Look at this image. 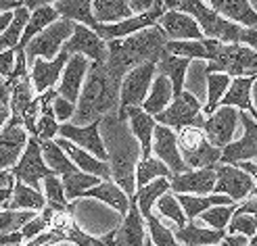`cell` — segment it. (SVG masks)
<instances>
[{"label":"cell","mask_w":257,"mask_h":246,"mask_svg":"<svg viewBox=\"0 0 257 246\" xmlns=\"http://www.w3.org/2000/svg\"><path fill=\"white\" fill-rule=\"evenodd\" d=\"M36 215L38 213L34 211H11V209L0 211V236L21 231V227L25 223H30Z\"/></svg>","instance_id":"obj_42"},{"label":"cell","mask_w":257,"mask_h":246,"mask_svg":"<svg viewBox=\"0 0 257 246\" xmlns=\"http://www.w3.org/2000/svg\"><path fill=\"white\" fill-rule=\"evenodd\" d=\"M165 44H168V38H165L159 25L138 32L134 36H127L123 40L107 42V50H109L107 67L115 77L123 80L125 73H130L140 65L151 61L157 63L161 53L165 50Z\"/></svg>","instance_id":"obj_3"},{"label":"cell","mask_w":257,"mask_h":246,"mask_svg":"<svg viewBox=\"0 0 257 246\" xmlns=\"http://www.w3.org/2000/svg\"><path fill=\"white\" fill-rule=\"evenodd\" d=\"M172 171L165 167L159 159L155 157H151V159H145V161H140L138 167H136V190L140 188H145L149 186L151 182H155V179H172Z\"/></svg>","instance_id":"obj_40"},{"label":"cell","mask_w":257,"mask_h":246,"mask_svg":"<svg viewBox=\"0 0 257 246\" xmlns=\"http://www.w3.org/2000/svg\"><path fill=\"white\" fill-rule=\"evenodd\" d=\"M61 19V15L55 11V7H53V3H46L44 7H40V9H36V11H32V15H30V21H28V28H25V32H23V38H21V42H19V46L15 48V50H25V46H28L36 36H40L46 28H50L53 23H57Z\"/></svg>","instance_id":"obj_32"},{"label":"cell","mask_w":257,"mask_h":246,"mask_svg":"<svg viewBox=\"0 0 257 246\" xmlns=\"http://www.w3.org/2000/svg\"><path fill=\"white\" fill-rule=\"evenodd\" d=\"M115 234H117V229H111L109 234L98 236V240H96L94 246H115Z\"/></svg>","instance_id":"obj_57"},{"label":"cell","mask_w":257,"mask_h":246,"mask_svg":"<svg viewBox=\"0 0 257 246\" xmlns=\"http://www.w3.org/2000/svg\"><path fill=\"white\" fill-rule=\"evenodd\" d=\"M155 75H157V63L155 61L140 65V67H136L130 73L123 75L121 88H119L117 115L125 113L127 109H143L145 100L151 92V86H153Z\"/></svg>","instance_id":"obj_7"},{"label":"cell","mask_w":257,"mask_h":246,"mask_svg":"<svg viewBox=\"0 0 257 246\" xmlns=\"http://www.w3.org/2000/svg\"><path fill=\"white\" fill-rule=\"evenodd\" d=\"M11 119V107L7 105H0V129H3Z\"/></svg>","instance_id":"obj_59"},{"label":"cell","mask_w":257,"mask_h":246,"mask_svg":"<svg viewBox=\"0 0 257 246\" xmlns=\"http://www.w3.org/2000/svg\"><path fill=\"white\" fill-rule=\"evenodd\" d=\"M40 148H42V157H44V163L50 171L55 175L63 177L67 173H73V171H80L78 167L71 163V159L67 157L63 148L57 144V140H48V142H40Z\"/></svg>","instance_id":"obj_35"},{"label":"cell","mask_w":257,"mask_h":246,"mask_svg":"<svg viewBox=\"0 0 257 246\" xmlns=\"http://www.w3.org/2000/svg\"><path fill=\"white\" fill-rule=\"evenodd\" d=\"M220 246H249V238L238 234H226V238L220 242Z\"/></svg>","instance_id":"obj_50"},{"label":"cell","mask_w":257,"mask_h":246,"mask_svg":"<svg viewBox=\"0 0 257 246\" xmlns=\"http://www.w3.org/2000/svg\"><path fill=\"white\" fill-rule=\"evenodd\" d=\"M165 11H180L186 13L199 23L205 40H215L222 44H240L242 28L232 21L224 19L220 13H215L209 3L203 0H182V3H163Z\"/></svg>","instance_id":"obj_4"},{"label":"cell","mask_w":257,"mask_h":246,"mask_svg":"<svg viewBox=\"0 0 257 246\" xmlns=\"http://www.w3.org/2000/svg\"><path fill=\"white\" fill-rule=\"evenodd\" d=\"M215 188L213 194L228 196L232 202H240L255 194V179L236 165H217L215 167Z\"/></svg>","instance_id":"obj_11"},{"label":"cell","mask_w":257,"mask_h":246,"mask_svg":"<svg viewBox=\"0 0 257 246\" xmlns=\"http://www.w3.org/2000/svg\"><path fill=\"white\" fill-rule=\"evenodd\" d=\"M240 123L245 134L240 140H232V144L222 150L220 165H238L257 159V121L249 113H240Z\"/></svg>","instance_id":"obj_16"},{"label":"cell","mask_w":257,"mask_h":246,"mask_svg":"<svg viewBox=\"0 0 257 246\" xmlns=\"http://www.w3.org/2000/svg\"><path fill=\"white\" fill-rule=\"evenodd\" d=\"M174 102V88H172V82L168 80L165 75L157 73L155 80H153V86H151V92L143 105V111L149 113L151 117H157L161 115L165 109Z\"/></svg>","instance_id":"obj_29"},{"label":"cell","mask_w":257,"mask_h":246,"mask_svg":"<svg viewBox=\"0 0 257 246\" xmlns=\"http://www.w3.org/2000/svg\"><path fill=\"white\" fill-rule=\"evenodd\" d=\"M57 144L63 148V152L67 154L71 159V163L78 167L82 173H88V175H94V177H100L102 182H109L111 179V169H109V163H102L98 161L96 157H92L90 152L82 150L80 146H75L73 142L69 140H63V138H57Z\"/></svg>","instance_id":"obj_24"},{"label":"cell","mask_w":257,"mask_h":246,"mask_svg":"<svg viewBox=\"0 0 257 246\" xmlns=\"http://www.w3.org/2000/svg\"><path fill=\"white\" fill-rule=\"evenodd\" d=\"M0 105H11V86L3 75H0Z\"/></svg>","instance_id":"obj_52"},{"label":"cell","mask_w":257,"mask_h":246,"mask_svg":"<svg viewBox=\"0 0 257 246\" xmlns=\"http://www.w3.org/2000/svg\"><path fill=\"white\" fill-rule=\"evenodd\" d=\"M188 59H182V57H176V55H170V53H161L159 61H157V71L161 75H165L168 80L172 82V88H174V98H178L180 94L184 92V80H186V73H188V67H190Z\"/></svg>","instance_id":"obj_28"},{"label":"cell","mask_w":257,"mask_h":246,"mask_svg":"<svg viewBox=\"0 0 257 246\" xmlns=\"http://www.w3.org/2000/svg\"><path fill=\"white\" fill-rule=\"evenodd\" d=\"M228 234H238V236H245L251 240L257 234V217L236 211L228 223Z\"/></svg>","instance_id":"obj_46"},{"label":"cell","mask_w":257,"mask_h":246,"mask_svg":"<svg viewBox=\"0 0 257 246\" xmlns=\"http://www.w3.org/2000/svg\"><path fill=\"white\" fill-rule=\"evenodd\" d=\"M147 242V229H145V217L138 209L136 196L130 200V211L123 217L121 225L115 234V246H145Z\"/></svg>","instance_id":"obj_23"},{"label":"cell","mask_w":257,"mask_h":246,"mask_svg":"<svg viewBox=\"0 0 257 246\" xmlns=\"http://www.w3.org/2000/svg\"><path fill=\"white\" fill-rule=\"evenodd\" d=\"M145 246H153V242H151V240L147 238V242H145Z\"/></svg>","instance_id":"obj_62"},{"label":"cell","mask_w":257,"mask_h":246,"mask_svg":"<svg viewBox=\"0 0 257 246\" xmlns=\"http://www.w3.org/2000/svg\"><path fill=\"white\" fill-rule=\"evenodd\" d=\"M238 213H247V215H255L257 217V198H251V200H245L242 204L236 206Z\"/></svg>","instance_id":"obj_53"},{"label":"cell","mask_w":257,"mask_h":246,"mask_svg":"<svg viewBox=\"0 0 257 246\" xmlns=\"http://www.w3.org/2000/svg\"><path fill=\"white\" fill-rule=\"evenodd\" d=\"M88 69H90V61L82 55H73L69 59V63L65 65V69H63L61 82H59V88H57L59 96L73 102V105L78 107V100H80V94H82Z\"/></svg>","instance_id":"obj_21"},{"label":"cell","mask_w":257,"mask_h":246,"mask_svg":"<svg viewBox=\"0 0 257 246\" xmlns=\"http://www.w3.org/2000/svg\"><path fill=\"white\" fill-rule=\"evenodd\" d=\"M75 23L67 21V19H59L57 23H53L50 28H46L40 36H36L34 40L25 46V59L28 65L34 63L36 59H44V61H55L61 53L63 46L71 38Z\"/></svg>","instance_id":"obj_8"},{"label":"cell","mask_w":257,"mask_h":246,"mask_svg":"<svg viewBox=\"0 0 257 246\" xmlns=\"http://www.w3.org/2000/svg\"><path fill=\"white\" fill-rule=\"evenodd\" d=\"M161 32L168 38V42H197L205 40L199 23L186 13L180 11H165L157 21Z\"/></svg>","instance_id":"obj_17"},{"label":"cell","mask_w":257,"mask_h":246,"mask_svg":"<svg viewBox=\"0 0 257 246\" xmlns=\"http://www.w3.org/2000/svg\"><path fill=\"white\" fill-rule=\"evenodd\" d=\"M84 198H94V200H100L109 204L111 209H115L121 217L127 215V211H130V198H127V194L113 182V179H109V182H100L96 188L88 190L84 194Z\"/></svg>","instance_id":"obj_30"},{"label":"cell","mask_w":257,"mask_h":246,"mask_svg":"<svg viewBox=\"0 0 257 246\" xmlns=\"http://www.w3.org/2000/svg\"><path fill=\"white\" fill-rule=\"evenodd\" d=\"M205 73H226L234 77H257V50L245 44H222Z\"/></svg>","instance_id":"obj_6"},{"label":"cell","mask_w":257,"mask_h":246,"mask_svg":"<svg viewBox=\"0 0 257 246\" xmlns=\"http://www.w3.org/2000/svg\"><path fill=\"white\" fill-rule=\"evenodd\" d=\"M21 7L23 3H19V0H0V13H15Z\"/></svg>","instance_id":"obj_55"},{"label":"cell","mask_w":257,"mask_h":246,"mask_svg":"<svg viewBox=\"0 0 257 246\" xmlns=\"http://www.w3.org/2000/svg\"><path fill=\"white\" fill-rule=\"evenodd\" d=\"M155 209H157L159 217H168L170 221H174L178 227H184V225L188 223V219H186V215H184V211H182V206H180L176 194H172V192L163 194V196L157 200Z\"/></svg>","instance_id":"obj_41"},{"label":"cell","mask_w":257,"mask_h":246,"mask_svg":"<svg viewBox=\"0 0 257 246\" xmlns=\"http://www.w3.org/2000/svg\"><path fill=\"white\" fill-rule=\"evenodd\" d=\"M92 11L100 25H117L134 17L127 0H92Z\"/></svg>","instance_id":"obj_31"},{"label":"cell","mask_w":257,"mask_h":246,"mask_svg":"<svg viewBox=\"0 0 257 246\" xmlns=\"http://www.w3.org/2000/svg\"><path fill=\"white\" fill-rule=\"evenodd\" d=\"M236 167H240L242 171H247L255 179V194H253V196H257V163H251V161L249 163H238Z\"/></svg>","instance_id":"obj_54"},{"label":"cell","mask_w":257,"mask_h":246,"mask_svg":"<svg viewBox=\"0 0 257 246\" xmlns=\"http://www.w3.org/2000/svg\"><path fill=\"white\" fill-rule=\"evenodd\" d=\"M119 88L121 80L109 71L107 63H90L78 107H75L73 125H90L111 113H117Z\"/></svg>","instance_id":"obj_2"},{"label":"cell","mask_w":257,"mask_h":246,"mask_svg":"<svg viewBox=\"0 0 257 246\" xmlns=\"http://www.w3.org/2000/svg\"><path fill=\"white\" fill-rule=\"evenodd\" d=\"M236 213V204H224V206H213L207 213L201 215V221H205L211 229L217 231H226L230 219Z\"/></svg>","instance_id":"obj_44"},{"label":"cell","mask_w":257,"mask_h":246,"mask_svg":"<svg viewBox=\"0 0 257 246\" xmlns=\"http://www.w3.org/2000/svg\"><path fill=\"white\" fill-rule=\"evenodd\" d=\"M11 173H13V177H15V182H21V184L30 186L34 190H40V182H42V179L55 175L46 167L44 157H42L40 142H38L34 136H30L28 146H25L19 163L15 165V169H13Z\"/></svg>","instance_id":"obj_10"},{"label":"cell","mask_w":257,"mask_h":246,"mask_svg":"<svg viewBox=\"0 0 257 246\" xmlns=\"http://www.w3.org/2000/svg\"><path fill=\"white\" fill-rule=\"evenodd\" d=\"M215 169H190L172 175V194H190V196H209L215 188Z\"/></svg>","instance_id":"obj_20"},{"label":"cell","mask_w":257,"mask_h":246,"mask_svg":"<svg viewBox=\"0 0 257 246\" xmlns=\"http://www.w3.org/2000/svg\"><path fill=\"white\" fill-rule=\"evenodd\" d=\"M168 192H172V190H170V179H165V177L155 179V182H151L149 186L136 190V202H138L140 213L145 217V221L153 215V206L157 204V200Z\"/></svg>","instance_id":"obj_36"},{"label":"cell","mask_w":257,"mask_h":246,"mask_svg":"<svg viewBox=\"0 0 257 246\" xmlns=\"http://www.w3.org/2000/svg\"><path fill=\"white\" fill-rule=\"evenodd\" d=\"M249 246H257V234H255V236L249 240Z\"/></svg>","instance_id":"obj_61"},{"label":"cell","mask_w":257,"mask_h":246,"mask_svg":"<svg viewBox=\"0 0 257 246\" xmlns=\"http://www.w3.org/2000/svg\"><path fill=\"white\" fill-rule=\"evenodd\" d=\"M240 119V111L232 107H217L209 117H205L203 134L209 140V144L224 150L228 144H232L236 125Z\"/></svg>","instance_id":"obj_13"},{"label":"cell","mask_w":257,"mask_h":246,"mask_svg":"<svg viewBox=\"0 0 257 246\" xmlns=\"http://www.w3.org/2000/svg\"><path fill=\"white\" fill-rule=\"evenodd\" d=\"M63 53H67L71 57L82 55L92 63H107V59H109L107 42L102 40L94 30L86 28V25H78V23H75L71 38L65 42V46H63Z\"/></svg>","instance_id":"obj_15"},{"label":"cell","mask_w":257,"mask_h":246,"mask_svg":"<svg viewBox=\"0 0 257 246\" xmlns=\"http://www.w3.org/2000/svg\"><path fill=\"white\" fill-rule=\"evenodd\" d=\"M178 148L188 169H215L220 165L222 150L209 144L203 129L184 127L178 132Z\"/></svg>","instance_id":"obj_5"},{"label":"cell","mask_w":257,"mask_h":246,"mask_svg":"<svg viewBox=\"0 0 257 246\" xmlns=\"http://www.w3.org/2000/svg\"><path fill=\"white\" fill-rule=\"evenodd\" d=\"M71 55L61 53L55 61H44V59H36L34 63H30V80L34 86L36 94H46L48 90H55V86L61 82V75L65 65L69 63Z\"/></svg>","instance_id":"obj_19"},{"label":"cell","mask_w":257,"mask_h":246,"mask_svg":"<svg viewBox=\"0 0 257 246\" xmlns=\"http://www.w3.org/2000/svg\"><path fill=\"white\" fill-rule=\"evenodd\" d=\"M61 182H63V188H65V198L71 204L75 198L84 196L88 190L96 188L102 182V179L100 177H94V175H88V173H82V171H73V173L63 175Z\"/></svg>","instance_id":"obj_37"},{"label":"cell","mask_w":257,"mask_h":246,"mask_svg":"<svg viewBox=\"0 0 257 246\" xmlns=\"http://www.w3.org/2000/svg\"><path fill=\"white\" fill-rule=\"evenodd\" d=\"M13 15H15V13H0V36H3L7 32V28L11 25Z\"/></svg>","instance_id":"obj_58"},{"label":"cell","mask_w":257,"mask_h":246,"mask_svg":"<svg viewBox=\"0 0 257 246\" xmlns=\"http://www.w3.org/2000/svg\"><path fill=\"white\" fill-rule=\"evenodd\" d=\"M53 7L61 15V19H67L78 25H86V28L96 32L98 23L94 19L92 0H57V3H53Z\"/></svg>","instance_id":"obj_26"},{"label":"cell","mask_w":257,"mask_h":246,"mask_svg":"<svg viewBox=\"0 0 257 246\" xmlns=\"http://www.w3.org/2000/svg\"><path fill=\"white\" fill-rule=\"evenodd\" d=\"M153 154H155V159H159L174 175L190 171L186 167V163L182 161V154H180L178 134L170 127H163V125L155 127V136H153Z\"/></svg>","instance_id":"obj_18"},{"label":"cell","mask_w":257,"mask_h":246,"mask_svg":"<svg viewBox=\"0 0 257 246\" xmlns=\"http://www.w3.org/2000/svg\"><path fill=\"white\" fill-rule=\"evenodd\" d=\"M157 125L170 127V129H184V127H199L203 129L205 125V115H203V107L195 94H190L188 90H184L178 98H174L172 105L165 109L161 115L155 117Z\"/></svg>","instance_id":"obj_9"},{"label":"cell","mask_w":257,"mask_h":246,"mask_svg":"<svg viewBox=\"0 0 257 246\" xmlns=\"http://www.w3.org/2000/svg\"><path fill=\"white\" fill-rule=\"evenodd\" d=\"M30 15H32V13L25 9V5L15 11L11 25L7 28V32L0 36V50H9V48H17L19 46L21 38H23V32H25V28H28Z\"/></svg>","instance_id":"obj_39"},{"label":"cell","mask_w":257,"mask_h":246,"mask_svg":"<svg viewBox=\"0 0 257 246\" xmlns=\"http://www.w3.org/2000/svg\"><path fill=\"white\" fill-rule=\"evenodd\" d=\"M100 121H102V119L90 123V125L61 123V125H59V138L73 142L75 146H80L82 150L90 152V154H92V157H96L98 161L107 163V161H109V154H107L105 142H102V136H100Z\"/></svg>","instance_id":"obj_14"},{"label":"cell","mask_w":257,"mask_h":246,"mask_svg":"<svg viewBox=\"0 0 257 246\" xmlns=\"http://www.w3.org/2000/svg\"><path fill=\"white\" fill-rule=\"evenodd\" d=\"M147 225H149V240L153 242V246H180V242L174 236V229L163 225L155 213L147 219Z\"/></svg>","instance_id":"obj_43"},{"label":"cell","mask_w":257,"mask_h":246,"mask_svg":"<svg viewBox=\"0 0 257 246\" xmlns=\"http://www.w3.org/2000/svg\"><path fill=\"white\" fill-rule=\"evenodd\" d=\"M209 7L242 30H257V11L249 0H211Z\"/></svg>","instance_id":"obj_25"},{"label":"cell","mask_w":257,"mask_h":246,"mask_svg":"<svg viewBox=\"0 0 257 246\" xmlns=\"http://www.w3.org/2000/svg\"><path fill=\"white\" fill-rule=\"evenodd\" d=\"M53 113H55L59 125L61 123H69V119H73V115H75V105L69 102V100H65V98L57 96L53 100Z\"/></svg>","instance_id":"obj_48"},{"label":"cell","mask_w":257,"mask_h":246,"mask_svg":"<svg viewBox=\"0 0 257 246\" xmlns=\"http://www.w3.org/2000/svg\"><path fill=\"white\" fill-rule=\"evenodd\" d=\"M44 196H46V204L59 206V209L71 206L65 198V188H63V182L59 175H50L44 179Z\"/></svg>","instance_id":"obj_45"},{"label":"cell","mask_w":257,"mask_h":246,"mask_svg":"<svg viewBox=\"0 0 257 246\" xmlns=\"http://www.w3.org/2000/svg\"><path fill=\"white\" fill-rule=\"evenodd\" d=\"M176 198L182 206L188 221H195L197 217L207 213L213 206H224V204H234L228 196L222 194H209V196H190V194H176Z\"/></svg>","instance_id":"obj_33"},{"label":"cell","mask_w":257,"mask_h":246,"mask_svg":"<svg viewBox=\"0 0 257 246\" xmlns=\"http://www.w3.org/2000/svg\"><path fill=\"white\" fill-rule=\"evenodd\" d=\"M46 229H48V219H46L42 213H38L30 223H25V225L21 227V236H23L25 242H32L34 238H38L40 234H44Z\"/></svg>","instance_id":"obj_47"},{"label":"cell","mask_w":257,"mask_h":246,"mask_svg":"<svg viewBox=\"0 0 257 246\" xmlns=\"http://www.w3.org/2000/svg\"><path fill=\"white\" fill-rule=\"evenodd\" d=\"M240 44H245V46L257 50V30H242V34H240Z\"/></svg>","instance_id":"obj_51"},{"label":"cell","mask_w":257,"mask_h":246,"mask_svg":"<svg viewBox=\"0 0 257 246\" xmlns=\"http://www.w3.org/2000/svg\"><path fill=\"white\" fill-rule=\"evenodd\" d=\"M174 236L184 246H220V242L226 238V231L201 227L195 221H188L184 227H176Z\"/></svg>","instance_id":"obj_27"},{"label":"cell","mask_w":257,"mask_h":246,"mask_svg":"<svg viewBox=\"0 0 257 246\" xmlns=\"http://www.w3.org/2000/svg\"><path fill=\"white\" fill-rule=\"evenodd\" d=\"M121 121H127L130 125V132L136 138V142L140 144V150H143V159H151V150H153V136H155V127L157 121L155 117H151L149 113H145L143 109H127L125 113L117 115Z\"/></svg>","instance_id":"obj_22"},{"label":"cell","mask_w":257,"mask_h":246,"mask_svg":"<svg viewBox=\"0 0 257 246\" xmlns=\"http://www.w3.org/2000/svg\"><path fill=\"white\" fill-rule=\"evenodd\" d=\"M30 142L28 129L19 117H13L0 129V171H13Z\"/></svg>","instance_id":"obj_12"},{"label":"cell","mask_w":257,"mask_h":246,"mask_svg":"<svg viewBox=\"0 0 257 246\" xmlns=\"http://www.w3.org/2000/svg\"><path fill=\"white\" fill-rule=\"evenodd\" d=\"M102 127V142L109 154V169L111 179L117 184L127 198L136 196V167L143 159V150L136 138L130 132L127 121H121L117 113H111L100 121Z\"/></svg>","instance_id":"obj_1"},{"label":"cell","mask_w":257,"mask_h":246,"mask_svg":"<svg viewBox=\"0 0 257 246\" xmlns=\"http://www.w3.org/2000/svg\"><path fill=\"white\" fill-rule=\"evenodd\" d=\"M15 67H17V50L15 48L0 50V75L9 80L15 73Z\"/></svg>","instance_id":"obj_49"},{"label":"cell","mask_w":257,"mask_h":246,"mask_svg":"<svg viewBox=\"0 0 257 246\" xmlns=\"http://www.w3.org/2000/svg\"><path fill=\"white\" fill-rule=\"evenodd\" d=\"M11 211H34V213H42L46 209V196L40 190H34L30 186H25L21 182L15 184L13 188V198L9 202Z\"/></svg>","instance_id":"obj_34"},{"label":"cell","mask_w":257,"mask_h":246,"mask_svg":"<svg viewBox=\"0 0 257 246\" xmlns=\"http://www.w3.org/2000/svg\"><path fill=\"white\" fill-rule=\"evenodd\" d=\"M251 100H253V107L257 111V77H255V82H253V90H251Z\"/></svg>","instance_id":"obj_60"},{"label":"cell","mask_w":257,"mask_h":246,"mask_svg":"<svg viewBox=\"0 0 257 246\" xmlns=\"http://www.w3.org/2000/svg\"><path fill=\"white\" fill-rule=\"evenodd\" d=\"M11 198H13V188H0V211L9 209Z\"/></svg>","instance_id":"obj_56"},{"label":"cell","mask_w":257,"mask_h":246,"mask_svg":"<svg viewBox=\"0 0 257 246\" xmlns=\"http://www.w3.org/2000/svg\"><path fill=\"white\" fill-rule=\"evenodd\" d=\"M230 84H232V77L226 73H209L207 75V102L203 107V115H209L220 107L222 98L226 96Z\"/></svg>","instance_id":"obj_38"}]
</instances>
